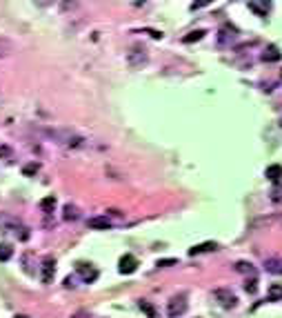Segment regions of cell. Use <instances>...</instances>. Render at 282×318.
<instances>
[{"mask_svg":"<svg viewBox=\"0 0 282 318\" xmlns=\"http://www.w3.org/2000/svg\"><path fill=\"white\" fill-rule=\"evenodd\" d=\"M271 203H276V205H282V185H276V187L271 189Z\"/></svg>","mask_w":282,"mask_h":318,"instance_id":"20","label":"cell"},{"mask_svg":"<svg viewBox=\"0 0 282 318\" xmlns=\"http://www.w3.org/2000/svg\"><path fill=\"white\" fill-rule=\"evenodd\" d=\"M38 169H40V165H38V162H29V165H25V167H22V174H25V176H33V174H38Z\"/></svg>","mask_w":282,"mask_h":318,"instance_id":"22","label":"cell"},{"mask_svg":"<svg viewBox=\"0 0 282 318\" xmlns=\"http://www.w3.org/2000/svg\"><path fill=\"white\" fill-rule=\"evenodd\" d=\"M220 36H218V40H220V45H227V42H231V40H235L238 38V29H235L231 22H225V25L220 27Z\"/></svg>","mask_w":282,"mask_h":318,"instance_id":"7","label":"cell"},{"mask_svg":"<svg viewBox=\"0 0 282 318\" xmlns=\"http://www.w3.org/2000/svg\"><path fill=\"white\" fill-rule=\"evenodd\" d=\"M265 269L269 271V274L282 276V261H280V258H266V261H265Z\"/></svg>","mask_w":282,"mask_h":318,"instance_id":"13","label":"cell"},{"mask_svg":"<svg viewBox=\"0 0 282 318\" xmlns=\"http://www.w3.org/2000/svg\"><path fill=\"white\" fill-rule=\"evenodd\" d=\"M245 289H247V294H251V296H253V294L258 292V281H256V278L247 281V283H245Z\"/></svg>","mask_w":282,"mask_h":318,"instance_id":"23","label":"cell"},{"mask_svg":"<svg viewBox=\"0 0 282 318\" xmlns=\"http://www.w3.org/2000/svg\"><path fill=\"white\" fill-rule=\"evenodd\" d=\"M111 227V220L107 216H94V218H89V230H100L105 231Z\"/></svg>","mask_w":282,"mask_h":318,"instance_id":"9","label":"cell"},{"mask_svg":"<svg viewBox=\"0 0 282 318\" xmlns=\"http://www.w3.org/2000/svg\"><path fill=\"white\" fill-rule=\"evenodd\" d=\"M53 276H56V261L53 258H45L42 261V269H40V281L45 285H49L53 281Z\"/></svg>","mask_w":282,"mask_h":318,"instance_id":"6","label":"cell"},{"mask_svg":"<svg viewBox=\"0 0 282 318\" xmlns=\"http://www.w3.org/2000/svg\"><path fill=\"white\" fill-rule=\"evenodd\" d=\"M138 305H140V309H142V312H145L149 318H158V314H156V309H153V305H151V302L140 300V302H138Z\"/></svg>","mask_w":282,"mask_h":318,"instance_id":"18","label":"cell"},{"mask_svg":"<svg viewBox=\"0 0 282 318\" xmlns=\"http://www.w3.org/2000/svg\"><path fill=\"white\" fill-rule=\"evenodd\" d=\"M214 298L225 309H233L235 305H238V298H235V294L231 292V289H227V287H218V289L214 292Z\"/></svg>","mask_w":282,"mask_h":318,"instance_id":"3","label":"cell"},{"mask_svg":"<svg viewBox=\"0 0 282 318\" xmlns=\"http://www.w3.org/2000/svg\"><path fill=\"white\" fill-rule=\"evenodd\" d=\"M147 60H149V56H147V49L142 47V45H133V47L129 49V53H127V63H129V67H133V69L142 67Z\"/></svg>","mask_w":282,"mask_h":318,"instance_id":"2","label":"cell"},{"mask_svg":"<svg viewBox=\"0 0 282 318\" xmlns=\"http://www.w3.org/2000/svg\"><path fill=\"white\" fill-rule=\"evenodd\" d=\"M187 309H189V300H187V296H184V294H180V296H173L171 300H169L167 316L169 318H178V316H182Z\"/></svg>","mask_w":282,"mask_h":318,"instance_id":"1","label":"cell"},{"mask_svg":"<svg viewBox=\"0 0 282 318\" xmlns=\"http://www.w3.org/2000/svg\"><path fill=\"white\" fill-rule=\"evenodd\" d=\"M156 265L158 267H171V265H178V261L176 258H162V261H158Z\"/></svg>","mask_w":282,"mask_h":318,"instance_id":"25","label":"cell"},{"mask_svg":"<svg viewBox=\"0 0 282 318\" xmlns=\"http://www.w3.org/2000/svg\"><path fill=\"white\" fill-rule=\"evenodd\" d=\"M265 176L271 180V183H280L282 180V165H269L265 169Z\"/></svg>","mask_w":282,"mask_h":318,"instance_id":"12","label":"cell"},{"mask_svg":"<svg viewBox=\"0 0 282 318\" xmlns=\"http://www.w3.org/2000/svg\"><path fill=\"white\" fill-rule=\"evenodd\" d=\"M14 256V247L7 245V243H0V263H7Z\"/></svg>","mask_w":282,"mask_h":318,"instance_id":"16","label":"cell"},{"mask_svg":"<svg viewBox=\"0 0 282 318\" xmlns=\"http://www.w3.org/2000/svg\"><path fill=\"white\" fill-rule=\"evenodd\" d=\"M71 318H91V316H89V312H84V309H80V312L71 314Z\"/></svg>","mask_w":282,"mask_h":318,"instance_id":"26","label":"cell"},{"mask_svg":"<svg viewBox=\"0 0 282 318\" xmlns=\"http://www.w3.org/2000/svg\"><path fill=\"white\" fill-rule=\"evenodd\" d=\"M63 218L65 220H78L80 218V212H78V207H76V205H65L63 207Z\"/></svg>","mask_w":282,"mask_h":318,"instance_id":"14","label":"cell"},{"mask_svg":"<svg viewBox=\"0 0 282 318\" xmlns=\"http://www.w3.org/2000/svg\"><path fill=\"white\" fill-rule=\"evenodd\" d=\"M16 318H27V316H16Z\"/></svg>","mask_w":282,"mask_h":318,"instance_id":"28","label":"cell"},{"mask_svg":"<svg viewBox=\"0 0 282 318\" xmlns=\"http://www.w3.org/2000/svg\"><path fill=\"white\" fill-rule=\"evenodd\" d=\"M76 271L80 274L84 283H94L98 278V269H96L91 263H76Z\"/></svg>","mask_w":282,"mask_h":318,"instance_id":"5","label":"cell"},{"mask_svg":"<svg viewBox=\"0 0 282 318\" xmlns=\"http://www.w3.org/2000/svg\"><path fill=\"white\" fill-rule=\"evenodd\" d=\"M204 34H207V32L198 29V32H194L191 36H184V38H182V42H187V45H189V42H198V40H202V38H204Z\"/></svg>","mask_w":282,"mask_h":318,"instance_id":"21","label":"cell"},{"mask_svg":"<svg viewBox=\"0 0 282 318\" xmlns=\"http://www.w3.org/2000/svg\"><path fill=\"white\" fill-rule=\"evenodd\" d=\"M40 207H42V212H51V209L56 207V196H47V198H42L40 200Z\"/></svg>","mask_w":282,"mask_h":318,"instance_id":"19","label":"cell"},{"mask_svg":"<svg viewBox=\"0 0 282 318\" xmlns=\"http://www.w3.org/2000/svg\"><path fill=\"white\" fill-rule=\"evenodd\" d=\"M138 269V258L133 254H125L120 258V263H118V271H120L122 276H129V274H133V271Z\"/></svg>","mask_w":282,"mask_h":318,"instance_id":"4","label":"cell"},{"mask_svg":"<svg viewBox=\"0 0 282 318\" xmlns=\"http://www.w3.org/2000/svg\"><path fill=\"white\" fill-rule=\"evenodd\" d=\"M247 7H249V11H253L256 16H260V18H265L269 11H271V2H258V0H251V2H247Z\"/></svg>","mask_w":282,"mask_h":318,"instance_id":"8","label":"cell"},{"mask_svg":"<svg viewBox=\"0 0 282 318\" xmlns=\"http://www.w3.org/2000/svg\"><path fill=\"white\" fill-rule=\"evenodd\" d=\"M280 58H282V53L276 45H269V47L262 52V60H265V63H278Z\"/></svg>","mask_w":282,"mask_h":318,"instance_id":"10","label":"cell"},{"mask_svg":"<svg viewBox=\"0 0 282 318\" xmlns=\"http://www.w3.org/2000/svg\"><path fill=\"white\" fill-rule=\"evenodd\" d=\"M235 269L240 271V274H251V276H256V267L251 265V263H247V261L235 263Z\"/></svg>","mask_w":282,"mask_h":318,"instance_id":"17","label":"cell"},{"mask_svg":"<svg viewBox=\"0 0 282 318\" xmlns=\"http://www.w3.org/2000/svg\"><path fill=\"white\" fill-rule=\"evenodd\" d=\"M11 52V42L5 40V38H0V56H7Z\"/></svg>","mask_w":282,"mask_h":318,"instance_id":"24","label":"cell"},{"mask_svg":"<svg viewBox=\"0 0 282 318\" xmlns=\"http://www.w3.org/2000/svg\"><path fill=\"white\" fill-rule=\"evenodd\" d=\"M218 249V243H214V240H207V243H200V245L191 247L189 249V254L196 256V254H204V251H216Z\"/></svg>","mask_w":282,"mask_h":318,"instance_id":"11","label":"cell"},{"mask_svg":"<svg viewBox=\"0 0 282 318\" xmlns=\"http://www.w3.org/2000/svg\"><path fill=\"white\" fill-rule=\"evenodd\" d=\"M266 294H269V300H282V285L280 283H273Z\"/></svg>","mask_w":282,"mask_h":318,"instance_id":"15","label":"cell"},{"mask_svg":"<svg viewBox=\"0 0 282 318\" xmlns=\"http://www.w3.org/2000/svg\"><path fill=\"white\" fill-rule=\"evenodd\" d=\"M149 34H151L153 38H162V34L160 32H153V29H149Z\"/></svg>","mask_w":282,"mask_h":318,"instance_id":"27","label":"cell"}]
</instances>
